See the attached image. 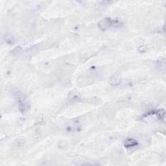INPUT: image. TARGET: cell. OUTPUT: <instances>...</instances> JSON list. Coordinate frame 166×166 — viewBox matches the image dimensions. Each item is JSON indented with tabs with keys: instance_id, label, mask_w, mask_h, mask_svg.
Returning <instances> with one entry per match:
<instances>
[{
	"instance_id": "obj_4",
	"label": "cell",
	"mask_w": 166,
	"mask_h": 166,
	"mask_svg": "<svg viewBox=\"0 0 166 166\" xmlns=\"http://www.w3.org/2000/svg\"><path fill=\"white\" fill-rule=\"evenodd\" d=\"M5 41H6V42L10 43V44H11V42H12L13 41V37L11 35L6 36H5Z\"/></svg>"
},
{
	"instance_id": "obj_2",
	"label": "cell",
	"mask_w": 166,
	"mask_h": 166,
	"mask_svg": "<svg viewBox=\"0 0 166 166\" xmlns=\"http://www.w3.org/2000/svg\"><path fill=\"white\" fill-rule=\"evenodd\" d=\"M138 143L134 139H127L125 141V143H124V145L127 147H134L136 145H137Z\"/></svg>"
},
{
	"instance_id": "obj_3",
	"label": "cell",
	"mask_w": 166,
	"mask_h": 166,
	"mask_svg": "<svg viewBox=\"0 0 166 166\" xmlns=\"http://www.w3.org/2000/svg\"><path fill=\"white\" fill-rule=\"evenodd\" d=\"M122 25L121 21L118 20H112V26L113 27H119Z\"/></svg>"
},
{
	"instance_id": "obj_1",
	"label": "cell",
	"mask_w": 166,
	"mask_h": 166,
	"mask_svg": "<svg viewBox=\"0 0 166 166\" xmlns=\"http://www.w3.org/2000/svg\"><path fill=\"white\" fill-rule=\"evenodd\" d=\"M98 25L101 29L103 31H105L112 26V20L108 18H103L99 21Z\"/></svg>"
}]
</instances>
